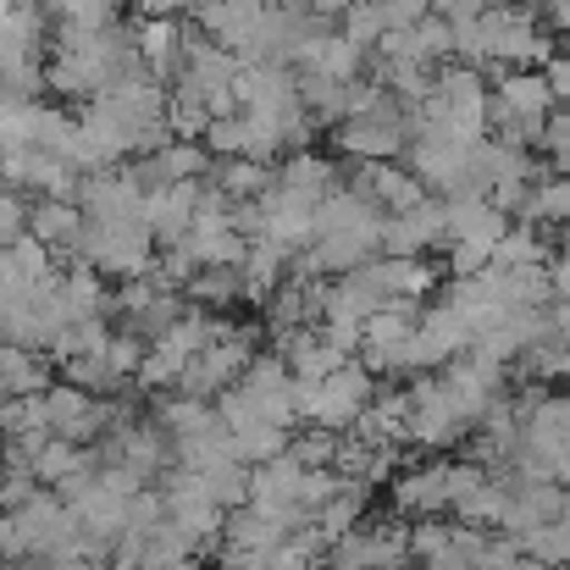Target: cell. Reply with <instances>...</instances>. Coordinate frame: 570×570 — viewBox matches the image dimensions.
Returning <instances> with one entry per match:
<instances>
[{
	"label": "cell",
	"instance_id": "1",
	"mask_svg": "<svg viewBox=\"0 0 570 570\" xmlns=\"http://www.w3.org/2000/svg\"><path fill=\"white\" fill-rule=\"evenodd\" d=\"M454 56L471 67H538L554 50L527 6H488L482 17L454 22Z\"/></svg>",
	"mask_w": 570,
	"mask_h": 570
},
{
	"label": "cell",
	"instance_id": "2",
	"mask_svg": "<svg viewBox=\"0 0 570 570\" xmlns=\"http://www.w3.org/2000/svg\"><path fill=\"white\" fill-rule=\"evenodd\" d=\"M372 372L350 355L344 366H333L327 377H294V415L305 426H327V432H344L366 404H372Z\"/></svg>",
	"mask_w": 570,
	"mask_h": 570
},
{
	"label": "cell",
	"instance_id": "3",
	"mask_svg": "<svg viewBox=\"0 0 570 570\" xmlns=\"http://www.w3.org/2000/svg\"><path fill=\"white\" fill-rule=\"evenodd\" d=\"M78 261L95 266L100 277H139L156 261V238L145 216H117V222H89L78 233Z\"/></svg>",
	"mask_w": 570,
	"mask_h": 570
},
{
	"label": "cell",
	"instance_id": "4",
	"mask_svg": "<svg viewBox=\"0 0 570 570\" xmlns=\"http://www.w3.org/2000/svg\"><path fill=\"white\" fill-rule=\"evenodd\" d=\"M333 145L350 156V161H399L410 134H404V106L393 95H382L372 111H355V117H338L333 122Z\"/></svg>",
	"mask_w": 570,
	"mask_h": 570
},
{
	"label": "cell",
	"instance_id": "5",
	"mask_svg": "<svg viewBox=\"0 0 570 570\" xmlns=\"http://www.w3.org/2000/svg\"><path fill=\"white\" fill-rule=\"evenodd\" d=\"M432 100H438V122L443 128H454L465 139H482L488 134V78H482V67H471V61L438 67Z\"/></svg>",
	"mask_w": 570,
	"mask_h": 570
},
{
	"label": "cell",
	"instance_id": "6",
	"mask_svg": "<svg viewBox=\"0 0 570 570\" xmlns=\"http://www.w3.org/2000/svg\"><path fill=\"white\" fill-rule=\"evenodd\" d=\"M465 350H471V322H465L460 311H449L443 299H438V305H421L415 333H410V350H404V377L438 372V366H449V361L465 355Z\"/></svg>",
	"mask_w": 570,
	"mask_h": 570
},
{
	"label": "cell",
	"instance_id": "7",
	"mask_svg": "<svg viewBox=\"0 0 570 570\" xmlns=\"http://www.w3.org/2000/svg\"><path fill=\"white\" fill-rule=\"evenodd\" d=\"M443 244V199H421L410 210H393L382 216V255H426Z\"/></svg>",
	"mask_w": 570,
	"mask_h": 570
},
{
	"label": "cell",
	"instance_id": "8",
	"mask_svg": "<svg viewBox=\"0 0 570 570\" xmlns=\"http://www.w3.org/2000/svg\"><path fill=\"white\" fill-rule=\"evenodd\" d=\"M194 210H199V178H184V184H167V189L145 194V227H150V238H156L161 249L189 233Z\"/></svg>",
	"mask_w": 570,
	"mask_h": 570
},
{
	"label": "cell",
	"instance_id": "9",
	"mask_svg": "<svg viewBox=\"0 0 570 570\" xmlns=\"http://www.w3.org/2000/svg\"><path fill=\"white\" fill-rule=\"evenodd\" d=\"M355 189L366 194L382 216L410 210V205L426 199V184H421L410 167H399V161H361V167H355Z\"/></svg>",
	"mask_w": 570,
	"mask_h": 570
},
{
	"label": "cell",
	"instance_id": "10",
	"mask_svg": "<svg viewBox=\"0 0 570 570\" xmlns=\"http://www.w3.org/2000/svg\"><path fill=\"white\" fill-rule=\"evenodd\" d=\"M393 510H399L404 521L443 515V510H449L443 465H399V471H393Z\"/></svg>",
	"mask_w": 570,
	"mask_h": 570
},
{
	"label": "cell",
	"instance_id": "11",
	"mask_svg": "<svg viewBox=\"0 0 570 570\" xmlns=\"http://www.w3.org/2000/svg\"><path fill=\"white\" fill-rule=\"evenodd\" d=\"M504 227H510V210H499L488 194H449L443 199V244L449 238H488V244H499Z\"/></svg>",
	"mask_w": 570,
	"mask_h": 570
},
{
	"label": "cell",
	"instance_id": "12",
	"mask_svg": "<svg viewBox=\"0 0 570 570\" xmlns=\"http://www.w3.org/2000/svg\"><path fill=\"white\" fill-rule=\"evenodd\" d=\"M78 233H83V205H78V199L39 194V199L28 205V238H39L50 255H56V249H78Z\"/></svg>",
	"mask_w": 570,
	"mask_h": 570
},
{
	"label": "cell",
	"instance_id": "13",
	"mask_svg": "<svg viewBox=\"0 0 570 570\" xmlns=\"http://www.w3.org/2000/svg\"><path fill=\"white\" fill-rule=\"evenodd\" d=\"M521 443L554 454V460H570V393H543L527 415V432Z\"/></svg>",
	"mask_w": 570,
	"mask_h": 570
},
{
	"label": "cell",
	"instance_id": "14",
	"mask_svg": "<svg viewBox=\"0 0 570 570\" xmlns=\"http://www.w3.org/2000/svg\"><path fill=\"white\" fill-rule=\"evenodd\" d=\"M50 361L45 350H22V344H6L0 338V399H17V393H45L50 387Z\"/></svg>",
	"mask_w": 570,
	"mask_h": 570
},
{
	"label": "cell",
	"instance_id": "15",
	"mask_svg": "<svg viewBox=\"0 0 570 570\" xmlns=\"http://www.w3.org/2000/svg\"><path fill=\"white\" fill-rule=\"evenodd\" d=\"M377 277L387 288V299H426L438 288V266L426 255H382Z\"/></svg>",
	"mask_w": 570,
	"mask_h": 570
},
{
	"label": "cell",
	"instance_id": "16",
	"mask_svg": "<svg viewBox=\"0 0 570 570\" xmlns=\"http://www.w3.org/2000/svg\"><path fill=\"white\" fill-rule=\"evenodd\" d=\"M83 471H95V460H89V449H78V443H67V438H45L39 454H33V482L50 488V493H56L61 482L83 476Z\"/></svg>",
	"mask_w": 570,
	"mask_h": 570
},
{
	"label": "cell",
	"instance_id": "17",
	"mask_svg": "<svg viewBox=\"0 0 570 570\" xmlns=\"http://www.w3.org/2000/svg\"><path fill=\"white\" fill-rule=\"evenodd\" d=\"M521 222H538V227H566L570 222V173H554V178H538L527 205L515 210Z\"/></svg>",
	"mask_w": 570,
	"mask_h": 570
},
{
	"label": "cell",
	"instance_id": "18",
	"mask_svg": "<svg viewBox=\"0 0 570 570\" xmlns=\"http://www.w3.org/2000/svg\"><path fill=\"white\" fill-rule=\"evenodd\" d=\"M521 554L538 560L543 570H570V510L554 515V521H543V527H532L521 538Z\"/></svg>",
	"mask_w": 570,
	"mask_h": 570
},
{
	"label": "cell",
	"instance_id": "19",
	"mask_svg": "<svg viewBox=\"0 0 570 570\" xmlns=\"http://www.w3.org/2000/svg\"><path fill=\"white\" fill-rule=\"evenodd\" d=\"M493 266H549V238L538 233V222L504 227L493 244Z\"/></svg>",
	"mask_w": 570,
	"mask_h": 570
},
{
	"label": "cell",
	"instance_id": "20",
	"mask_svg": "<svg viewBox=\"0 0 570 570\" xmlns=\"http://www.w3.org/2000/svg\"><path fill=\"white\" fill-rule=\"evenodd\" d=\"M277 184H288V189L322 199V194L338 184V173H333V161H327V156H316V150H288V161H283Z\"/></svg>",
	"mask_w": 570,
	"mask_h": 570
},
{
	"label": "cell",
	"instance_id": "21",
	"mask_svg": "<svg viewBox=\"0 0 570 570\" xmlns=\"http://www.w3.org/2000/svg\"><path fill=\"white\" fill-rule=\"evenodd\" d=\"M0 438H50V410H45V393H17V399H0Z\"/></svg>",
	"mask_w": 570,
	"mask_h": 570
},
{
	"label": "cell",
	"instance_id": "22",
	"mask_svg": "<svg viewBox=\"0 0 570 570\" xmlns=\"http://www.w3.org/2000/svg\"><path fill=\"white\" fill-rule=\"evenodd\" d=\"M199 482H205V493L222 504V510H238L244 499H249V465L244 460H216V465H199Z\"/></svg>",
	"mask_w": 570,
	"mask_h": 570
},
{
	"label": "cell",
	"instance_id": "23",
	"mask_svg": "<svg viewBox=\"0 0 570 570\" xmlns=\"http://www.w3.org/2000/svg\"><path fill=\"white\" fill-rule=\"evenodd\" d=\"M504 504H510V482H482L471 499H460L454 504V515L465 521V527H482V532H499L504 527Z\"/></svg>",
	"mask_w": 570,
	"mask_h": 570
},
{
	"label": "cell",
	"instance_id": "24",
	"mask_svg": "<svg viewBox=\"0 0 570 570\" xmlns=\"http://www.w3.org/2000/svg\"><path fill=\"white\" fill-rule=\"evenodd\" d=\"M61 377L72 382V387H83V393H95V399H117L128 377H117L111 366H106V355H78V361H61Z\"/></svg>",
	"mask_w": 570,
	"mask_h": 570
},
{
	"label": "cell",
	"instance_id": "25",
	"mask_svg": "<svg viewBox=\"0 0 570 570\" xmlns=\"http://www.w3.org/2000/svg\"><path fill=\"white\" fill-rule=\"evenodd\" d=\"M493 266V244L488 238H449V277H471Z\"/></svg>",
	"mask_w": 570,
	"mask_h": 570
},
{
	"label": "cell",
	"instance_id": "26",
	"mask_svg": "<svg viewBox=\"0 0 570 570\" xmlns=\"http://www.w3.org/2000/svg\"><path fill=\"white\" fill-rule=\"evenodd\" d=\"M493 471L488 465H476V460H443V482H449V510L460 504V499H471L482 482H488Z\"/></svg>",
	"mask_w": 570,
	"mask_h": 570
},
{
	"label": "cell",
	"instance_id": "27",
	"mask_svg": "<svg viewBox=\"0 0 570 570\" xmlns=\"http://www.w3.org/2000/svg\"><path fill=\"white\" fill-rule=\"evenodd\" d=\"M344 39H355L361 50H372L382 39V11H377V0H355L350 11H344Z\"/></svg>",
	"mask_w": 570,
	"mask_h": 570
},
{
	"label": "cell",
	"instance_id": "28",
	"mask_svg": "<svg viewBox=\"0 0 570 570\" xmlns=\"http://www.w3.org/2000/svg\"><path fill=\"white\" fill-rule=\"evenodd\" d=\"M45 11H56L61 22H83V28H100L117 17V0H45Z\"/></svg>",
	"mask_w": 570,
	"mask_h": 570
},
{
	"label": "cell",
	"instance_id": "29",
	"mask_svg": "<svg viewBox=\"0 0 570 570\" xmlns=\"http://www.w3.org/2000/svg\"><path fill=\"white\" fill-rule=\"evenodd\" d=\"M543 150H549V161H554V173H570V111H549V122H543V139H538Z\"/></svg>",
	"mask_w": 570,
	"mask_h": 570
},
{
	"label": "cell",
	"instance_id": "30",
	"mask_svg": "<svg viewBox=\"0 0 570 570\" xmlns=\"http://www.w3.org/2000/svg\"><path fill=\"white\" fill-rule=\"evenodd\" d=\"M543 78L554 89V106H570V56H549L543 61Z\"/></svg>",
	"mask_w": 570,
	"mask_h": 570
},
{
	"label": "cell",
	"instance_id": "31",
	"mask_svg": "<svg viewBox=\"0 0 570 570\" xmlns=\"http://www.w3.org/2000/svg\"><path fill=\"white\" fill-rule=\"evenodd\" d=\"M432 11H438L443 22H471V17L488 11V0H432Z\"/></svg>",
	"mask_w": 570,
	"mask_h": 570
},
{
	"label": "cell",
	"instance_id": "32",
	"mask_svg": "<svg viewBox=\"0 0 570 570\" xmlns=\"http://www.w3.org/2000/svg\"><path fill=\"white\" fill-rule=\"evenodd\" d=\"M549 294L570 299V255H549Z\"/></svg>",
	"mask_w": 570,
	"mask_h": 570
},
{
	"label": "cell",
	"instance_id": "33",
	"mask_svg": "<svg viewBox=\"0 0 570 570\" xmlns=\"http://www.w3.org/2000/svg\"><path fill=\"white\" fill-rule=\"evenodd\" d=\"M305 6H311L316 17H344V11H350L355 0H305Z\"/></svg>",
	"mask_w": 570,
	"mask_h": 570
},
{
	"label": "cell",
	"instance_id": "34",
	"mask_svg": "<svg viewBox=\"0 0 570 570\" xmlns=\"http://www.w3.org/2000/svg\"><path fill=\"white\" fill-rule=\"evenodd\" d=\"M549 22H554V28L570 39V0H549Z\"/></svg>",
	"mask_w": 570,
	"mask_h": 570
},
{
	"label": "cell",
	"instance_id": "35",
	"mask_svg": "<svg viewBox=\"0 0 570 570\" xmlns=\"http://www.w3.org/2000/svg\"><path fill=\"white\" fill-rule=\"evenodd\" d=\"M560 255H570V222L560 227Z\"/></svg>",
	"mask_w": 570,
	"mask_h": 570
},
{
	"label": "cell",
	"instance_id": "36",
	"mask_svg": "<svg viewBox=\"0 0 570 570\" xmlns=\"http://www.w3.org/2000/svg\"><path fill=\"white\" fill-rule=\"evenodd\" d=\"M488 6H527V0H488Z\"/></svg>",
	"mask_w": 570,
	"mask_h": 570
},
{
	"label": "cell",
	"instance_id": "37",
	"mask_svg": "<svg viewBox=\"0 0 570 570\" xmlns=\"http://www.w3.org/2000/svg\"><path fill=\"white\" fill-rule=\"evenodd\" d=\"M0 449H6V438H0Z\"/></svg>",
	"mask_w": 570,
	"mask_h": 570
}]
</instances>
